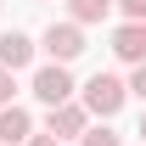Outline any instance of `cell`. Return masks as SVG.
<instances>
[{"label":"cell","instance_id":"3","mask_svg":"<svg viewBox=\"0 0 146 146\" xmlns=\"http://www.w3.org/2000/svg\"><path fill=\"white\" fill-rule=\"evenodd\" d=\"M45 51H51V62H73V56L84 51L79 23H51V28H45Z\"/></svg>","mask_w":146,"mask_h":146},{"label":"cell","instance_id":"10","mask_svg":"<svg viewBox=\"0 0 146 146\" xmlns=\"http://www.w3.org/2000/svg\"><path fill=\"white\" fill-rule=\"evenodd\" d=\"M118 6H124V17H129V23H146V0H118Z\"/></svg>","mask_w":146,"mask_h":146},{"label":"cell","instance_id":"5","mask_svg":"<svg viewBox=\"0 0 146 146\" xmlns=\"http://www.w3.org/2000/svg\"><path fill=\"white\" fill-rule=\"evenodd\" d=\"M28 62H34V39H28V34H6V39H0V68L17 73V68H28Z\"/></svg>","mask_w":146,"mask_h":146},{"label":"cell","instance_id":"8","mask_svg":"<svg viewBox=\"0 0 146 146\" xmlns=\"http://www.w3.org/2000/svg\"><path fill=\"white\" fill-rule=\"evenodd\" d=\"M68 11H73V23H101L112 11V0H68Z\"/></svg>","mask_w":146,"mask_h":146},{"label":"cell","instance_id":"12","mask_svg":"<svg viewBox=\"0 0 146 146\" xmlns=\"http://www.w3.org/2000/svg\"><path fill=\"white\" fill-rule=\"evenodd\" d=\"M129 90H135V96H141V101H146V62H141V68H135V79H129Z\"/></svg>","mask_w":146,"mask_h":146},{"label":"cell","instance_id":"1","mask_svg":"<svg viewBox=\"0 0 146 146\" xmlns=\"http://www.w3.org/2000/svg\"><path fill=\"white\" fill-rule=\"evenodd\" d=\"M124 96H129V84H124V79L96 73L90 84H84V107H90V112H101V118H112V112L124 107Z\"/></svg>","mask_w":146,"mask_h":146},{"label":"cell","instance_id":"2","mask_svg":"<svg viewBox=\"0 0 146 146\" xmlns=\"http://www.w3.org/2000/svg\"><path fill=\"white\" fill-rule=\"evenodd\" d=\"M34 96L45 101V107H62V101L73 96V79H68V68H62V62L39 68V73H34Z\"/></svg>","mask_w":146,"mask_h":146},{"label":"cell","instance_id":"7","mask_svg":"<svg viewBox=\"0 0 146 146\" xmlns=\"http://www.w3.org/2000/svg\"><path fill=\"white\" fill-rule=\"evenodd\" d=\"M84 112H90V107H73V101L51 107V135H56V141H62V135H84Z\"/></svg>","mask_w":146,"mask_h":146},{"label":"cell","instance_id":"9","mask_svg":"<svg viewBox=\"0 0 146 146\" xmlns=\"http://www.w3.org/2000/svg\"><path fill=\"white\" fill-rule=\"evenodd\" d=\"M84 146H118L112 129H84Z\"/></svg>","mask_w":146,"mask_h":146},{"label":"cell","instance_id":"6","mask_svg":"<svg viewBox=\"0 0 146 146\" xmlns=\"http://www.w3.org/2000/svg\"><path fill=\"white\" fill-rule=\"evenodd\" d=\"M28 129H34V124H28V112H23V107H0V146H23V141H28Z\"/></svg>","mask_w":146,"mask_h":146},{"label":"cell","instance_id":"13","mask_svg":"<svg viewBox=\"0 0 146 146\" xmlns=\"http://www.w3.org/2000/svg\"><path fill=\"white\" fill-rule=\"evenodd\" d=\"M23 146H62V141H56V135H28Z\"/></svg>","mask_w":146,"mask_h":146},{"label":"cell","instance_id":"14","mask_svg":"<svg viewBox=\"0 0 146 146\" xmlns=\"http://www.w3.org/2000/svg\"><path fill=\"white\" fill-rule=\"evenodd\" d=\"M141 141H146V112H141Z\"/></svg>","mask_w":146,"mask_h":146},{"label":"cell","instance_id":"4","mask_svg":"<svg viewBox=\"0 0 146 146\" xmlns=\"http://www.w3.org/2000/svg\"><path fill=\"white\" fill-rule=\"evenodd\" d=\"M112 51H118V62H135V68H141L146 62V23H124V28L112 34Z\"/></svg>","mask_w":146,"mask_h":146},{"label":"cell","instance_id":"11","mask_svg":"<svg viewBox=\"0 0 146 146\" xmlns=\"http://www.w3.org/2000/svg\"><path fill=\"white\" fill-rule=\"evenodd\" d=\"M11 90H17L11 84V68H0V107H11Z\"/></svg>","mask_w":146,"mask_h":146}]
</instances>
